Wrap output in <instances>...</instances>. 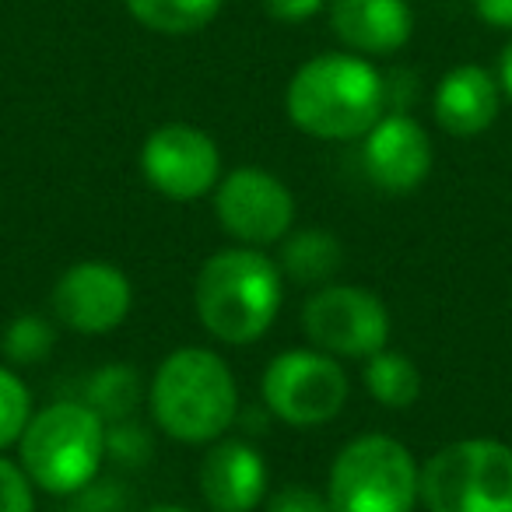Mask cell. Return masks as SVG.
Returning <instances> with one entry per match:
<instances>
[{"instance_id":"1","label":"cell","mask_w":512,"mask_h":512,"mask_svg":"<svg viewBox=\"0 0 512 512\" xmlns=\"http://www.w3.org/2000/svg\"><path fill=\"white\" fill-rule=\"evenodd\" d=\"M285 302V274L253 246H228L207 256L193 285V309L221 344L246 348L274 327Z\"/></svg>"},{"instance_id":"13","label":"cell","mask_w":512,"mask_h":512,"mask_svg":"<svg viewBox=\"0 0 512 512\" xmlns=\"http://www.w3.org/2000/svg\"><path fill=\"white\" fill-rule=\"evenodd\" d=\"M200 495L211 512H253L267 495V463L264 453L246 439L211 442L200 460Z\"/></svg>"},{"instance_id":"19","label":"cell","mask_w":512,"mask_h":512,"mask_svg":"<svg viewBox=\"0 0 512 512\" xmlns=\"http://www.w3.org/2000/svg\"><path fill=\"white\" fill-rule=\"evenodd\" d=\"M225 0H127L137 25L158 36H193L218 18Z\"/></svg>"},{"instance_id":"24","label":"cell","mask_w":512,"mask_h":512,"mask_svg":"<svg viewBox=\"0 0 512 512\" xmlns=\"http://www.w3.org/2000/svg\"><path fill=\"white\" fill-rule=\"evenodd\" d=\"M36 484L22 470V463L0 456V512H36Z\"/></svg>"},{"instance_id":"27","label":"cell","mask_w":512,"mask_h":512,"mask_svg":"<svg viewBox=\"0 0 512 512\" xmlns=\"http://www.w3.org/2000/svg\"><path fill=\"white\" fill-rule=\"evenodd\" d=\"M474 11L491 29L512 32V0H474Z\"/></svg>"},{"instance_id":"25","label":"cell","mask_w":512,"mask_h":512,"mask_svg":"<svg viewBox=\"0 0 512 512\" xmlns=\"http://www.w3.org/2000/svg\"><path fill=\"white\" fill-rule=\"evenodd\" d=\"M267 512H334L327 491H313L309 484H285L271 495Z\"/></svg>"},{"instance_id":"14","label":"cell","mask_w":512,"mask_h":512,"mask_svg":"<svg viewBox=\"0 0 512 512\" xmlns=\"http://www.w3.org/2000/svg\"><path fill=\"white\" fill-rule=\"evenodd\" d=\"M330 29L358 57H390L411 43L407 0H330Z\"/></svg>"},{"instance_id":"4","label":"cell","mask_w":512,"mask_h":512,"mask_svg":"<svg viewBox=\"0 0 512 512\" xmlns=\"http://www.w3.org/2000/svg\"><path fill=\"white\" fill-rule=\"evenodd\" d=\"M18 463L36 488L74 495L106 463V421L81 400H57L32 414L18 439Z\"/></svg>"},{"instance_id":"28","label":"cell","mask_w":512,"mask_h":512,"mask_svg":"<svg viewBox=\"0 0 512 512\" xmlns=\"http://www.w3.org/2000/svg\"><path fill=\"white\" fill-rule=\"evenodd\" d=\"M498 85H502V92L512 99V43L502 50V60H498Z\"/></svg>"},{"instance_id":"29","label":"cell","mask_w":512,"mask_h":512,"mask_svg":"<svg viewBox=\"0 0 512 512\" xmlns=\"http://www.w3.org/2000/svg\"><path fill=\"white\" fill-rule=\"evenodd\" d=\"M144 512H193V509H186V505H172V502H162V505H151V509H144Z\"/></svg>"},{"instance_id":"21","label":"cell","mask_w":512,"mask_h":512,"mask_svg":"<svg viewBox=\"0 0 512 512\" xmlns=\"http://www.w3.org/2000/svg\"><path fill=\"white\" fill-rule=\"evenodd\" d=\"M155 456V432L137 418L106 421V460L116 470H141Z\"/></svg>"},{"instance_id":"22","label":"cell","mask_w":512,"mask_h":512,"mask_svg":"<svg viewBox=\"0 0 512 512\" xmlns=\"http://www.w3.org/2000/svg\"><path fill=\"white\" fill-rule=\"evenodd\" d=\"M32 393L11 369L0 365V453L8 446H18L22 432L32 421Z\"/></svg>"},{"instance_id":"20","label":"cell","mask_w":512,"mask_h":512,"mask_svg":"<svg viewBox=\"0 0 512 512\" xmlns=\"http://www.w3.org/2000/svg\"><path fill=\"white\" fill-rule=\"evenodd\" d=\"M53 344H57V327L39 313H22L8 323L0 348L11 365H39L50 358Z\"/></svg>"},{"instance_id":"10","label":"cell","mask_w":512,"mask_h":512,"mask_svg":"<svg viewBox=\"0 0 512 512\" xmlns=\"http://www.w3.org/2000/svg\"><path fill=\"white\" fill-rule=\"evenodd\" d=\"M141 172L151 190L190 204L211 193L221 179V151L211 134L190 123H165L151 130L141 148Z\"/></svg>"},{"instance_id":"8","label":"cell","mask_w":512,"mask_h":512,"mask_svg":"<svg viewBox=\"0 0 512 512\" xmlns=\"http://www.w3.org/2000/svg\"><path fill=\"white\" fill-rule=\"evenodd\" d=\"M302 330L316 351L372 358L390 344V309L362 285H323L302 306Z\"/></svg>"},{"instance_id":"26","label":"cell","mask_w":512,"mask_h":512,"mask_svg":"<svg viewBox=\"0 0 512 512\" xmlns=\"http://www.w3.org/2000/svg\"><path fill=\"white\" fill-rule=\"evenodd\" d=\"M323 4L327 0H264L267 15L281 25H299V22H309L313 15H320Z\"/></svg>"},{"instance_id":"12","label":"cell","mask_w":512,"mask_h":512,"mask_svg":"<svg viewBox=\"0 0 512 512\" xmlns=\"http://www.w3.org/2000/svg\"><path fill=\"white\" fill-rule=\"evenodd\" d=\"M362 165L372 186L386 193H411L432 172V141L414 116L386 109L362 137Z\"/></svg>"},{"instance_id":"15","label":"cell","mask_w":512,"mask_h":512,"mask_svg":"<svg viewBox=\"0 0 512 512\" xmlns=\"http://www.w3.org/2000/svg\"><path fill=\"white\" fill-rule=\"evenodd\" d=\"M502 109V85L491 71L477 64H460L442 74L432 95V113L446 134L477 137L498 120Z\"/></svg>"},{"instance_id":"9","label":"cell","mask_w":512,"mask_h":512,"mask_svg":"<svg viewBox=\"0 0 512 512\" xmlns=\"http://www.w3.org/2000/svg\"><path fill=\"white\" fill-rule=\"evenodd\" d=\"M214 218L239 246H274L295 225V197L274 172L242 165L214 186Z\"/></svg>"},{"instance_id":"18","label":"cell","mask_w":512,"mask_h":512,"mask_svg":"<svg viewBox=\"0 0 512 512\" xmlns=\"http://www.w3.org/2000/svg\"><path fill=\"white\" fill-rule=\"evenodd\" d=\"M365 390L376 397V404L390 407V411H407L411 404H418L421 397V372L400 351H376L372 358H365Z\"/></svg>"},{"instance_id":"11","label":"cell","mask_w":512,"mask_h":512,"mask_svg":"<svg viewBox=\"0 0 512 512\" xmlns=\"http://www.w3.org/2000/svg\"><path fill=\"white\" fill-rule=\"evenodd\" d=\"M134 288L127 274L106 260H81L57 278L50 309L74 334H109L130 316Z\"/></svg>"},{"instance_id":"23","label":"cell","mask_w":512,"mask_h":512,"mask_svg":"<svg viewBox=\"0 0 512 512\" xmlns=\"http://www.w3.org/2000/svg\"><path fill=\"white\" fill-rule=\"evenodd\" d=\"M67 498V512H134V491L123 477L99 474Z\"/></svg>"},{"instance_id":"5","label":"cell","mask_w":512,"mask_h":512,"mask_svg":"<svg viewBox=\"0 0 512 512\" xmlns=\"http://www.w3.org/2000/svg\"><path fill=\"white\" fill-rule=\"evenodd\" d=\"M327 498L334 512H414L421 467L393 435H358L330 463Z\"/></svg>"},{"instance_id":"2","label":"cell","mask_w":512,"mask_h":512,"mask_svg":"<svg viewBox=\"0 0 512 512\" xmlns=\"http://www.w3.org/2000/svg\"><path fill=\"white\" fill-rule=\"evenodd\" d=\"M288 120L320 141H358L386 113V81L358 53H320L292 74Z\"/></svg>"},{"instance_id":"17","label":"cell","mask_w":512,"mask_h":512,"mask_svg":"<svg viewBox=\"0 0 512 512\" xmlns=\"http://www.w3.org/2000/svg\"><path fill=\"white\" fill-rule=\"evenodd\" d=\"M144 397L141 372L127 362H106L85 379V393L81 404H88L102 421H120L134 418Z\"/></svg>"},{"instance_id":"6","label":"cell","mask_w":512,"mask_h":512,"mask_svg":"<svg viewBox=\"0 0 512 512\" xmlns=\"http://www.w3.org/2000/svg\"><path fill=\"white\" fill-rule=\"evenodd\" d=\"M428 512H512V449L495 439H460L421 467Z\"/></svg>"},{"instance_id":"3","label":"cell","mask_w":512,"mask_h":512,"mask_svg":"<svg viewBox=\"0 0 512 512\" xmlns=\"http://www.w3.org/2000/svg\"><path fill=\"white\" fill-rule=\"evenodd\" d=\"M148 404L165 435L186 446H207L239 418V386L218 351L179 348L151 376Z\"/></svg>"},{"instance_id":"7","label":"cell","mask_w":512,"mask_h":512,"mask_svg":"<svg viewBox=\"0 0 512 512\" xmlns=\"http://www.w3.org/2000/svg\"><path fill=\"white\" fill-rule=\"evenodd\" d=\"M348 372L341 358L316 348L281 351L267 362L260 393L271 418L292 428H316L334 421L348 404Z\"/></svg>"},{"instance_id":"16","label":"cell","mask_w":512,"mask_h":512,"mask_svg":"<svg viewBox=\"0 0 512 512\" xmlns=\"http://www.w3.org/2000/svg\"><path fill=\"white\" fill-rule=\"evenodd\" d=\"M344 246L330 228H299L281 239V253L274 264L281 267L288 281L306 288H323L337 271H341Z\"/></svg>"}]
</instances>
